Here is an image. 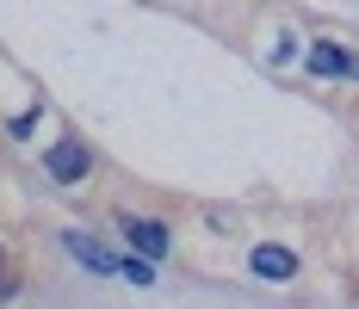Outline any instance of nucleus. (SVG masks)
<instances>
[{
    "instance_id": "6e6552de",
    "label": "nucleus",
    "mask_w": 359,
    "mask_h": 309,
    "mask_svg": "<svg viewBox=\"0 0 359 309\" xmlns=\"http://www.w3.org/2000/svg\"><path fill=\"white\" fill-rule=\"evenodd\" d=\"M0 278H13V260H6V247H0Z\"/></svg>"
},
{
    "instance_id": "f03ea898",
    "label": "nucleus",
    "mask_w": 359,
    "mask_h": 309,
    "mask_svg": "<svg viewBox=\"0 0 359 309\" xmlns=\"http://www.w3.org/2000/svg\"><path fill=\"white\" fill-rule=\"evenodd\" d=\"M43 173H50V186L74 192V186L93 179V149H87L81 137H56L50 149H43Z\"/></svg>"
},
{
    "instance_id": "39448f33",
    "label": "nucleus",
    "mask_w": 359,
    "mask_h": 309,
    "mask_svg": "<svg viewBox=\"0 0 359 309\" xmlns=\"http://www.w3.org/2000/svg\"><path fill=\"white\" fill-rule=\"evenodd\" d=\"M310 74H323V81H359V56H347L341 43H328V37H316L310 43Z\"/></svg>"
},
{
    "instance_id": "0eeeda50",
    "label": "nucleus",
    "mask_w": 359,
    "mask_h": 309,
    "mask_svg": "<svg viewBox=\"0 0 359 309\" xmlns=\"http://www.w3.org/2000/svg\"><path fill=\"white\" fill-rule=\"evenodd\" d=\"M32 124H37V105H32V111H19V118L6 124V137H19V142H25V137H32Z\"/></svg>"
},
{
    "instance_id": "20e7f679",
    "label": "nucleus",
    "mask_w": 359,
    "mask_h": 309,
    "mask_svg": "<svg viewBox=\"0 0 359 309\" xmlns=\"http://www.w3.org/2000/svg\"><path fill=\"white\" fill-rule=\"evenodd\" d=\"M62 254L81 260L87 273H100V278H118V254H111L100 235H87V229H62Z\"/></svg>"
},
{
    "instance_id": "423d86ee",
    "label": "nucleus",
    "mask_w": 359,
    "mask_h": 309,
    "mask_svg": "<svg viewBox=\"0 0 359 309\" xmlns=\"http://www.w3.org/2000/svg\"><path fill=\"white\" fill-rule=\"evenodd\" d=\"M118 278H130L137 291H149V284H155V266H149V260H137V254H118Z\"/></svg>"
},
{
    "instance_id": "7ed1b4c3",
    "label": "nucleus",
    "mask_w": 359,
    "mask_h": 309,
    "mask_svg": "<svg viewBox=\"0 0 359 309\" xmlns=\"http://www.w3.org/2000/svg\"><path fill=\"white\" fill-rule=\"evenodd\" d=\"M248 273L260 284H291L297 278V254H291L285 241H254L248 247Z\"/></svg>"
},
{
    "instance_id": "f257e3e1",
    "label": "nucleus",
    "mask_w": 359,
    "mask_h": 309,
    "mask_svg": "<svg viewBox=\"0 0 359 309\" xmlns=\"http://www.w3.org/2000/svg\"><path fill=\"white\" fill-rule=\"evenodd\" d=\"M111 223H118V235L130 241L124 254H137V260H149V266H161V260L174 254V229H168L161 217H137V210H118Z\"/></svg>"
}]
</instances>
